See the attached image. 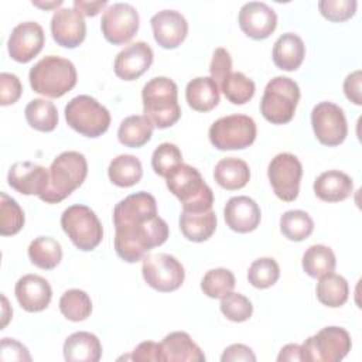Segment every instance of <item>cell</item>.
Masks as SVG:
<instances>
[{
	"label": "cell",
	"mask_w": 362,
	"mask_h": 362,
	"mask_svg": "<svg viewBox=\"0 0 362 362\" xmlns=\"http://www.w3.org/2000/svg\"><path fill=\"white\" fill-rule=\"evenodd\" d=\"M115 250L127 263L139 262L168 239V225L157 214L156 198L144 191L130 194L113 209Z\"/></svg>",
	"instance_id": "1"
},
{
	"label": "cell",
	"mask_w": 362,
	"mask_h": 362,
	"mask_svg": "<svg viewBox=\"0 0 362 362\" xmlns=\"http://www.w3.org/2000/svg\"><path fill=\"white\" fill-rule=\"evenodd\" d=\"M88 175V163L79 151H64L48 168V184L38 197L47 204H58L82 185Z\"/></svg>",
	"instance_id": "2"
},
{
	"label": "cell",
	"mask_w": 362,
	"mask_h": 362,
	"mask_svg": "<svg viewBox=\"0 0 362 362\" xmlns=\"http://www.w3.org/2000/svg\"><path fill=\"white\" fill-rule=\"evenodd\" d=\"M141 100L144 115L153 122L154 127H171L181 117L178 88L175 82L167 76H156L150 79L143 86Z\"/></svg>",
	"instance_id": "3"
},
{
	"label": "cell",
	"mask_w": 362,
	"mask_h": 362,
	"mask_svg": "<svg viewBox=\"0 0 362 362\" xmlns=\"http://www.w3.org/2000/svg\"><path fill=\"white\" fill-rule=\"evenodd\" d=\"M165 184L170 192L180 199L182 211L205 212L212 209L214 192L192 165L182 163L174 167L165 175Z\"/></svg>",
	"instance_id": "4"
},
{
	"label": "cell",
	"mask_w": 362,
	"mask_h": 362,
	"mask_svg": "<svg viewBox=\"0 0 362 362\" xmlns=\"http://www.w3.org/2000/svg\"><path fill=\"white\" fill-rule=\"evenodd\" d=\"M34 92L47 98H61L76 85L75 65L57 55L41 58L28 74Z\"/></svg>",
	"instance_id": "5"
},
{
	"label": "cell",
	"mask_w": 362,
	"mask_h": 362,
	"mask_svg": "<svg viewBox=\"0 0 362 362\" xmlns=\"http://www.w3.org/2000/svg\"><path fill=\"white\" fill-rule=\"evenodd\" d=\"M300 100L298 85L287 76H276L264 88L260 100L263 117L273 124L288 123L296 113Z\"/></svg>",
	"instance_id": "6"
},
{
	"label": "cell",
	"mask_w": 362,
	"mask_h": 362,
	"mask_svg": "<svg viewBox=\"0 0 362 362\" xmlns=\"http://www.w3.org/2000/svg\"><path fill=\"white\" fill-rule=\"evenodd\" d=\"M65 120L71 129L86 137H99L110 126V113L95 98L79 95L65 106Z\"/></svg>",
	"instance_id": "7"
},
{
	"label": "cell",
	"mask_w": 362,
	"mask_h": 362,
	"mask_svg": "<svg viewBox=\"0 0 362 362\" xmlns=\"http://www.w3.org/2000/svg\"><path fill=\"white\" fill-rule=\"evenodd\" d=\"M61 226L71 242L83 252L93 250L103 239L102 223L86 205L68 206L61 215Z\"/></svg>",
	"instance_id": "8"
},
{
	"label": "cell",
	"mask_w": 362,
	"mask_h": 362,
	"mask_svg": "<svg viewBox=\"0 0 362 362\" xmlns=\"http://www.w3.org/2000/svg\"><path fill=\"white\" fill-rule=\"evenodd\" d=\"M256 123L246 115H229L218 119L209 127L211 144L218 150H242L256 139Z\"/></svg>",
	"instance_id": "9"
},
{
	"label": "cell",
	"mask_w": 362,
	"mask_h": 362,
	"mask_svg": "<svg viewBox=\"0 0 362 362\" xmlns=\"http://www.w3.org/2000/svg\"><path fill=\"white\" fill-rule=\"evenodd\" d=\"M351 346L352 341L346 329L325 327L304 341L301 345L303 361L338 362L348 355Z\"/></svg>",
	"instance_id": "10"
},
{
	"label": "cell",
	"mask_w": 362,
	"mask_h": 362,
	"mask_svg": "<svg viewBox=\"0 0 362 362\" xmlns=\"http://www.w3.org/2000/svg\"><path fill=\"white\" fill-rule=\"evenodd\" d=\"M141 273L144 281L161 293L174 291L185 279L182 264L168 253H154L143 257Z\"/></svg>",
	"instance_id": "11"
},
{
	"label": "cell",
	"mask_w": 362,
	"mask_h": 362,
	"mask_svg": "<svg viewBox=\"0 0 362 362\" xmlns=\"http://www.w3.org/2000/svg\"><path fill=\"white\" fill-rule=\"evenodd\" d=\"M301 175L303 165L290 153L277 154L267 167V177L274 194L286 202H291L298 197Z\"/></svg>",
	"instance_id": "12"
},
{
	"label": "cell",
	"mask_w": 362,
	"mask_h": 362,
	"mask_svg": "<svg viewBox=\"0 0 362 362\" xmlns=\"http://www.w3.org/2000/svg\"><path fill=\"white\" fill-rule=\"evenodd\" d=\"M311 124L317 140L328 147L341 144L348 134L344 110L332 102H321L313 107Z\"/></svg>",
	"instance_id": "13"
},
{
	"label": "cell",
	"mask_w": 362,
	"mask_h": 362,
	"mask_svg": "<svg viewBox=\"0 0 362 362\" xmlns=\"http://www.w3.org/2000/svg\"><path fill=\"white\" fill-rule=\"evenodd\" d=\"M100 28L106 41L115 45L124 44L139 30V13L129 3H113L103 11Z\"/></svg>",
	"instance_id": "14"
},
{
	"label": "cell",
	"mask_w": 362,
	"mask_h": 362,
	"mask_svg": "<svg viewBox=\"0 0 362 362\" xmlns=\"http://www.w3.org/2000/svg\"><path fill=\"white\" fill-rule=\"evenodd\" d=\"M44 30L35 21H24L17 24L7 41V49L11 59L25 64L31 61L44 45Z\"/></svg>",
	"instance_id": "15"
},
{
	"label": "cell",
	"mask_w": 362,
	"mask_h": 362,
	"mask_svg": "<svg viewBox=\"0 0 362 362\" xmlns=\"http://www.w3.org/2000/svg\"><path fill=\"white\" fill-rule=\"evenodd\" d=\"M277 25V16L272 7L262 1H249L239 11L240 30L253 40L267 38Z\"/></svg>",
	"instance_id": "16"
},
{
	"label": "cell",
	"mask_w": 362,
	"mask_h": 362,
	"mask_svg": "<svg viewBox=\"0 0 362 362\" xmlns=\"http://www.w3.org/2000/svg\"><path fill=\"white\" fill-rule=\"evenodd\" d=\"M153 49L144 41H136L124 47L115 58V74L120 79L134 81L153 64Z\"/></svg>",
	"instance_id": "17"
},
{
	"label": "cell",
	"mask_w": 362,
	"mask_h": 362,
	"mask_svg": "<svg viewBox=\"0 0 362 362\" xmlns=\"http://www.w3.org/2000/svg\"><path fill=\"white\" fill-rule=\"evenodd\" d=\"M150 24L156 42L165 49L177 48L188 34V23L177 10H161L156 13Z\"/></svg>",
	"instance_id": "18"
},
{
	"label": "cell",
	"mask_w": 362,
	"mask_h": 362,
	"mask_svg": "<svg viewBox=\"0 0 362 362\" xmlns=\"http://www.w3.org/2000/svg\"><path fill=\"white\" fill-rule=\"evenodd\" d=\"M51 34L55 42L65 48L78 47L86 35L83 16L75 8H58L51 18Z\"/></svg>",
	"instance_id": "19"
},
{
	"label": "cell",
	"mask_w": 362,
	"mask_h": 362,
	"mask_svg": "<svg viewBox=\"0 0 362 362\" xmlns=\"http://www.w3.org/2000/svg\"><path fill=\"white\" fill-rule=\"evenodd\" d=\"M7 181L20 194L40 197L48 184V170L31 161H18L10 167Z\"/></svg>",
	"instance_id": "20"
},
{
	"label": "cell",
	"mask_w": 362,
	"mask_h": 362,
	"mask_svg": "<svg viewBox=\"0 0 362 362\" xmlns=\"http://www.w3.org/2000/svg\"><path fill=\"white\" fill-rule=\"evenodd\" d=\"M14 293L21 308L28 313L45 310L52 297L49 283L38 274H25L20 277L16 283Z\"/></svg>",
	"instance_id": "21"
},
{
	"label": "cell",
	"mask_w": 362,
	"mask_h": 362,
	"mask_svg": "<svg viewBox=\"0 0 362 362\" xmlns=\"http://www.w3.org/2000/svg\"><path fill=\"white\" fill-rule=\"evenodd\" d=\"M226 225L239 233L255 230L260 223V208L252 198L239 195L230 198L223 209Z\"/></svg>",
	"instance_id": "22"
},
{
	"label": "cell",
	"mask_w": 362,
	"mask_h": 362,
	"mask_svg": "<svg viewBox=\"0 0 362 362\" xmlns=\"http://www.w3.org/2000/svg\"><path fill=\"white\" fill-rule=\"evenodd\" d=\"M354 189L352 178L338 170L320 174L314 181V194L325 202H339L351 197Z\"/></svg>",
	"instance_id": "23"
},
{
	"label": "cell",
	"mask_w": 362,
	"mask_h": 362,
	"mask_svg": "<svg viewBox=\"0 0 362 362\" xmlns=\"http://www.w3.org/2000/svg\"><path fill=\"white\" fill-rule=\"evenodd\" d=\"M163 359L170 362H204L205 355L192 338L184 331H175L161 342Z\"/></svg>",
	"instance_id": "24"
},
{
	"label": "cell",
	"mask_w": 362,
	"mask_h": 362,
	"mask_svg": "<svg viewBox=\"0 0 362 362\" xmlns=\"http://www.w3.org/2000/svg\"><path fill=\"white\" fill-rule=\"evenodd\" d=\"M100 356V341L88 331L74 332L64 342V358L68 362H98Z\"/></svg>",
	"instance_id": "25"
},
{
	"label": "cell",
	"mask_w": 362,
	"mask_h": 362,
	"mask_svg": "<svg viewBox=\"0 0 362 362\" xmlns=\"http://www.w3.org/2000/svg\"><path fill=\"white\" fill-rule=\"evenodd\" d=\"M305 57V45L294 33H286L277 38L273 47V62L283 71H296Z\"/></svg>",
	"instance_id": "26"
},
{
	"label": "cell",
	"mask_w": 362,
	"mask_h": 362,
	"mask_svg": "<svg viewBox=\"0 0 362 362\" xmlns=\"http://www.w3.org/2000/svg\"><path fill=\"white\" fill-rule=\"evenodd\" d=\"M185 99L197 112H209L219 103V86L211 76H198L187 83Z\"/></svg>",
	"instance_id": "27"
},
{
	"label": "cell",
	"mask_w": 362,
	"mask_h": 362,
	"mask_svg": "<svg viewBox=\"0 0 362 362\" xmlns=\"http://www.w3.org/2000/svg\"><path fill=\"white\" fill-rule=\"evenodd\" d=\"M180 229L188 240L205 242L216 229V215L212 209L205 212L182 211L180 215Z\"/></svg>",
	"instance_id": "28"
},
{
	"label": "cell",
	"mask_w": 362,
	"mask_h": 362,
	"mask_svg": "<svg viewBox=\"0 0 362 362\" xmlns=\"http://www.w3.org/2000/svg\"><path fill=\"white\" fill-rule=\"evenodd\" d=\"M214 178L219 187L233 191L243 188L249 182L250 170L243 160L236 157H226L216 163Z\"/></svg>",
	"instance_id": "29"
},
{
	"label": "cell",
	"mask_w": 362,
	"mask_h": 362,
	"mask_svg": "<svg viewBox=\"0 0 362 362\" xmlns=\"http://www.w3.org/2000/svg\"><path fill=\"white\" fill-rule=\"evenodd\" d=\"M154 124L146 115H133L119 124L117 139L123 146L137 148L151 139Z\"/></svg>",
	"instance_id": "30"
},
{
	"label": "cell",
	"mask_w": 362,
	"mask_h": 362,
	"mask_svg": "<svg viewBox=\"0 0 362 362\" xmlns=\"http://www.w3.org/2000/svg\"><path fill=\"white\" fill-rule=\"evenodd\" d=\"M107 175L109 180L117 187H132L141 180V163L132 154H120L110 161Z\"/></svg>",
	"instance_id": "31"
},
{
	"label": "cell",
	"mask_w": 362,
	"mask_h": 362,
	"mask_svg": "<svg viewBox=\"0 0 362 362\" xmlns=\"http://www.w3.org/2000/svg\"><path fill=\"white\" fill-rule=\"evenodd\" d=\"M28 257L34 266L51 270L59 264L62 247L59 242L51 236H38L28 246Z\"/></svg>",
	"instance_id": "32"
},
{
	"label": "cell",
	"mask_w": 362,
	"mask_h": 362,
	"mask_svg": "<svg viewBox=\"0 0 362 362\" xmlns=\"http://www.w3.org/2000/svg\"><path fill=\"white\" fill-rule=\"evenodd\" d=\"M335 255L331 247L313 245L303 255V269L314 279H321L335 270Z\"/></svg>",
	"instance_id": "33"
},
{
	"label": "cell",
	"mask_w": 362,
	"mask_h": 362,
	"mask_svg": "<svg viewBox=\"0 0 362 362\" xmlns=\"http://www.w3.org/2000/svg\"><path fill=\"white\" fill-rule=\"evenodd\" d=\"M315 293L321 304L331 308L341 307L348 300V294H349L348 281L339 274L329 273L320 279Z\"/></svg>",
	"instance_id": "34"
},
{
	"label": "cell",
	"mask_w": 362,
	"mask_h": 362,
	"mask_svg": "<svg viewBox=\"0 0 362 362\" xmlns=\"http://www.w3.org/2000/svg\"><path fill=\"white\" fill-rule=\"evenodd\" d=\"M24 113L27 123L38 132H52L58 124V110L49 100L33 99Z\"/></svg>",
	"instance_id": "35"
},
{
	"label": "cell",
	"mask_w": 362,
	"mask_h": 362,
	"mask_svg": "<svg viewBox=\"0 0 362 362\" xmlns=\"http://www.w3.org/2000/svg\"><path fill=\"white\" fill-rule=\"evenodd\" d=\"M280 230L288 240L301 242L313 233L314 222L305 211L291 209L281 215Z\"/></svg>",
	"instance_id": "36"
},
{
	"label": "cell",
	"mask_w": 362,
	"mask_h": 362,
	"mask_svg": "<svg viewBox=\"0 0 362 362\" xmlns=\"http://www.w3.org/2000/svg\"><path fill=\"white\" fill-rule=\"evenodd\" d=\"M59 311L69 321H83L92 313L90 297L79 288L66 290L59 298Z\"/></svg>",
	"instance_id": "37"
},
{
	"label": "cell",
	"mask_w": 362,
	"mask_h": 362,
	"mask_svg": "<svg viewBox=\"0 0 362 362\" xmlns=\"http://www.w3.org/2000/svg\"><path fill=\"white\" fill-rule=\"evenodd\" d=\"M225 98L233 105H243L255 95V82L242 72H230L219 83Z\"/></svg>",
	"instance_id": "38"
},
{
	"label": "cell",
	"mask_w": 362,
	"mask_h": 362,
	"mask_svg": "<svg viewBox=\"0 0 362 362\" xmlns=\"http://www.w3.org/2000/svg\"><path fill=\"white\" fill-rule=\"evenodd\" d=\"M235 287V276L229 269L208 270L201 280V290L211 298H222Z\"/></svg>",
	"instance_id": "39"
},
{
	"label": "cell",
	"mask_w": 362,
	"mask_h": 362,
	"mask_svg": "<svg viewBox=\"0 0 362 362\" xmlns=\"http://www.w3.org/2000/svg\"><path fill=\"white\" fill-rule=\"evenodd\" d=\"M24 226V212L16 199L0 192V235H16Z\"/></svg>",
	"instance_id": "40"
},
{
	"label": "cell",
	"mask_w": 362,
	"mask_h": 362,
	"mask_svg": "<svg viewBox=\"0 0 362 362\" xmlns=\"http://www.w3.org/2000/svg\"><path fill=\"white\" fill-rule=\"evenodd\" d=\"M279 277L280 267L273 257L256 259L247 270V280L256 288L272 287Z\"/></svg>",
	"instance_id": "41"
},
{
	"label": "cell",
	"mask_w": 362,
	"mask_h": 362,
	"mask_svg": "<svg viewBox=\"0 0 362 362\" xmlns=\"http://www.w3.org/2000/svg\"><path fill=\"white\" fill-rule=\"evenodd\" d=\"M221 311L228 320L233 322H243L252 317L253 305L243 294L230 291L221 298Z\"/></svg>",
	"instance_id": "42"
},
{
	"label": "cell",
	"mask_w": 362,
	"mask_h": 362,
	"mask_svg": "<svg viewBox=\"0 0 362 362\" xmlns=\"http://www.w3.org/2000/svg\"><path fill=\"white\" fill-rule=\"evenodd\" d=\"M182 164V154L173 143H161L151 156V167L157 175H165L177 165Z\"/></svg>",
	"instance_id": "43"
},
{
	"label": "cell",
	"mask_w": 362,
	"mask_h": 362,
	"mask_svg": "<svg viewBox=\"0 0 362 362\" xmlns=\"http://www.w3.org/2000/svg\"><path fill=\"white\" fill-rule=\"evenodd\" d=\"M355 0H321L318 1L320 13L329 21L341 23L351 18L356 11Z\"/></svg>",
	"instance_id": "44"
},
{
	"label": "cell",
	"mask_w": 362,
	"mask_h": 362,
	"mask_svg": "<svg viewBox=\"0 0 362 362\" xmlns=\"http://www.w3.org/2000/svg\"><path fill=\"white\" fill-rule=\"evenodd\" d=\"M23 86L17 75L1 72L0 74V105L8 106L18 100L21 96Z\"/></svg>",
	"instance_id": "45"
},
{
	"label": "cell",
	"mask_w": 362,
	"mask_h": 362,
	"mask_svg": "<svg viewBox=\"0 0 362 362\" xmlns=\"http://www.w3.org/2000/svg\"><path fill=\"white\" fill-rule=\"evenodd\" d=\"M209 72H211V78L218 83V86L223 81V78L232 72V58L225 48L219 47L214 51L212 61L209 65Z\"/></svg>",
	"instance_id": "46"
},
{
	"label": "cell",
	"mask_w": 362,
	"mask_h": 362,
	"mask_svg": "<svg viewBox=\"0 0 362 362\" xmlns=\"http://www.w3.org/2000/svg\"><path fill=\"white\" fill-rule=\"evenodd\" d=\"M0 359L3 362L31 361V355L21 342L13 338H3L0 342Z\"/></svg>",
	"instance_id": "47"
},
{
	"label": "cell",
	"mask_w": 362,
	"mask_h": 362,
	"mask_svg": "<svg viewBox=\"0 0 362 362\" xmlns=\"http://www.w3.org/2000/svg\"><path fill=\"white\" fill-rule=\"evenodd\" d=\"M130 359L133 361H163V348L161 344L153 342V341H144L139 344L134 351L130 355Z\"/></svg>",
	"instance_id": "48"
},
{
	"label": "cell",
	"mask_w": 362,
	"mask_h": 362,
	"mask_svg": "<svg viewBox=\"0 0 362 362\" xmlns=\"http://www.w3.org/2000/svg\"><path fill=\"white\" fill-rule=\"evenodd\" d=\"M361 82H362V72L354 71L349 74L344 81V93L345 96L355 105H362V90H361Z\"/></svg>",
	"instance_id": "49"
},
{
	"label": "cell",
	"mask_w": 362,
	"mask_h": 362,
	"mask_svg": "<svg viewBox=\"0 0 362 362\" xmlns=\"http://www.w3.org/2000/svg\"><path fill=\"white\" fill-rule=\"evenodd\" d=\"M221 361L222 362H236V361L255 362L256 355L253 354V351L249 346H246L243 344H233L223 351Z\"/></svg>",
	"instance_id": "50"
},
{
	"label": "cell",
	"mask_w": 362,
	"mask_h": 362,
	"mask_svg": "<svg viewBox=\"0 0 362 362\" xmlns=\"http://www.w3.org/2000/svg\"><path fill=\"white\" fill-rule=\"evenodd\" d=\"M106 4H107L106 0H100V1L75 0V1H74V8H75L76 11H79L82 16L93 17V16H96Z\"/></svg>",
	"instance_id": "51"
},
{
	"label": "cell",
	"mask_w": 362,
	"mask_h": 362,
	"mask_svg": "<svg viewBox=\"0 0 362 362\" xmlns=\"http://www.w3.org/2000/svg\"><path fill=\"white\" fill-rule=\"evenodd\" d=\"M277 361H279V362H283V361H290V362L303 361L301 345L288 344V345L283 346L281 351H280V354H279V356H277Z\"/></svg>",
	"instance_id": "52"
},
{
	"label": "cell",
	"mask_w": 362,
	"mask_h": 362,
	"mask_svg": "<svg viewBox=\"0 0 362 362\" xmlns=\"http://www.w3.org/2000/svg\"><path fill=\"white\" fill-rule=\"evenodd\" d=\"M33 4L37 6V7H41V8H52V7H58L62 4V0H58V1H52V3H41V1H34L33 0Z\"/></svg>",
	"instance_id": "53"
},
{
	"label": "cell",
	"mask_w": 362,
	"mask_h": 362,
	"mask_svg": "<svg viewBox=\"0 0 362 362\" xmlns=\"http://www.w3.org/2000/svg\"><path fill=\"white\" fill-rule=\"evenodd\" d=\"M1 298H3V301H4V305H3V310H4V313H3V317H4V320H3V325H1V327H3V328H4V327H6V324H7V321H8V318H10V317H8V315H7V314H6V310H7V298H6V297H4V296H3V297H1Z\"/></svg>",
	"instance_id": "54"
}]
</instances>
